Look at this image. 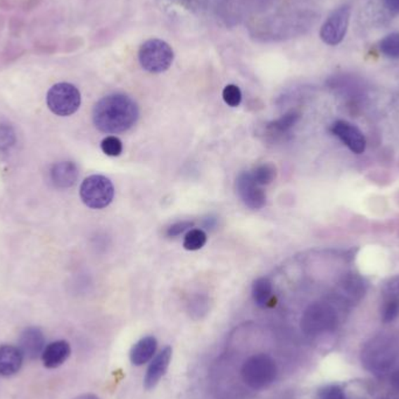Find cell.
I'll list each match as a JSON object with an SVG mask.
<instances>
[{
    "label": "cell",
    "instance_id": "obj_1",
    "mask_svg": "<svg viewBox=\"0 0 399 399\" xmlns=\"http://www.w3.org/2000/svg\"><path fill=\"white\" fill-rule=\"evenodd\" d=\"M139 118V108L129 96L113 94L96 103L92 111V120L101 132H125L137 123Z\"/></svg>",
    "mask_w": 399,
    "mask_h": 399
},
{
    "label": "cell",
    "instance_id": "obj_2",
    "mask_svg": "<svg viewBox=\"0 0 399 399\" xmlns=\"http://www.w3.org/2000/svg\"><path fill=\"white\" fill-rule=\"evenodd\" d=\"M278 376L276 361L270 355L260 353L246 358L241 369V377L249 389L255 391L267 389Z\"/></svg>",
    "mask_w": 399,
    "mask_h": 399
},
{
    "label": "cell",
    "instance_id": "obj_3",
    "mask_svg": "<svg viewBox=\"0 0 399 399\" xmlns=\"http://www.w3.org/2000/svg\"><path fill=\"white\" fill-rule=\"evenodd\" d=\"M138 58L144 70L160 74L171 68L175 61V51L167 42L160 39H151L140 46Z\"/></svg>",
    "mask_w": 399,
    "mask_h": 399
},
{
    "label": "cell",
    "instance_id": "obj_4",
    "mask_svg": "<svg viewBox=\"0 0 399 399\" xmlns=\"http://www.w3.org/2000/svg\"><path fill=\"white\" fill-rule=\"evenodd\" d=\"M83 203L91 209H103L113 202L115 188L111 181L103 175H91L83 181L80 188Z\"/></svg>",
    "mask_w": 399,
    "mask_h": 399
},
{
    "label": "cell",
    "instance_id": "obj_5",
    "mask_svg": "<svg viewBox=\"0 0 399 399\" xmlns=\"http://www.w3.org/2000/svg\"><path fill=\"white\" fill-rule=\"evenodd\" d=\"M47 106L51 113L58 116L67 117L75 113L81 106L79 89L70 83L61 82L49 89Z\"/></svg>",
    "mask_w": 399,
    "mask_h": 399
},
{
    "label": "cell",
    "instance_id": "obj_6",
    "mask_svg": "<svg viewBox=\"0 0 399 399\" xmlns=\"http://www.w3.org/2000/svg\"><path fill=\"white\" fill-rule=\"evenodd\" d=\"M350 19L349 6H341L336 8L324 21L320 30V38L322 42L329 46L341 44L348 30Z\"/></svg>",
    "mask_w": 399,
    "mask_h": 399
},
{
    "label": "cell",
    "instance_id": "obj_7",
    "mask_svg": "<svg viewBox=\"0 0 399 399\" xmlns=\"http://www.w3.org/2000/svg\"><path fill=\"white\" fill-rule=\"evenodd\" d=\"M236 191L243 203L253 209L263 208L266 203L265 191L257 184L250 172H242L236 179Z\"/></svg>",
    "mask_w": 399,
    "mask_h": 399
},
{
    "label": "cell",
    "instance_id": "obj_8",
    "mask_svg": "<svg viewBox=\"0 0 399 399\" xmlns=\"http://www.w3.org/2000/svg\"><path fill=\"white\" fill-rule=\"evenodd\" d=\"M331 132L355 154L365 153L367 139L360 129L347 120H336L331 124Z\"/></svg>",
    "mask_w": 399,
    "mask_h": 399
},
{
    "label": "cell",
    "instance_id": "obj_9",
    "mask_svg": "<svg viewBox=\"0 0 399 399\" xmlns=\"http://www.w3.org/2000/svg\"><path fill=\"white\" fill-rule=\"evenodd\" d=\"M44 342V335L40 328L28 327L21 333L18 348L20 349L25 358L35 360L42 356L46 347Z\"/></svg>",
    "mask_w": 399,
    "mask_h": 399
},
{
    "label": "cell",
    "instance_id": "obj_10",
    "mask_svg": "<svg viewBox=\"0 0 399 399\" xmlns=\"http://www.w3.org/2000/svg\"><path fill=\"white\" fill-rule=\"evenodd\" d=\"M172 353L173 352H172L171 347L167 346L154 357L153 361L151 362L145 379H144L145 389H153L154 386L160 382V379L164 377L171 363Z\"/></svg>",
    "mask_w": 399,
    "mask_h": 399
},
{
    "label": "cell",
    "instance_id": "obj_11",
    "mask_svg": "<svg viewBox=\"0 0 399 399\" xmlns=\"http://www.w3.org/2000/svg\"><path fill=\"white\" fill-rule=\"evenodd\" d=\"M20 349L12 345L0 346V376L11 377L20 372L24 363Z\"/></svg>",
    "mask_w": 399,
    "mask_h": 399
},
{
    "label": "cell",
    "instance_id": "obj_12",
    "mask_svg": "<svg viewBox=\"0 0 399 399\" xmlns=\"http://www.w3.org/2000/svg\"><path fill=\"white\" fill-rule=\"evenodd\" d=\"M79 168L72 161H61L51 170V180L55 187L60 189L70 188L77 182Z\"/></svg>",
    "mask_w": 399,
    "mask_h": 399
},
{
    "label": "cell",
    "instance_id": "obj_13",
    "mask_svg": "<svg viewBox=\"0 0 399 399\" xmlns=\"http://www.w3.org/2000/svg\"><path fill=\"white\" fill-rule=\"evenodd\" d=\"M70 353V345L65 340L51 342L44 347L42 355V363L48 369L58 368L68 360Z\"/></svg>",
    "mask_w": 399,
    "mask_h": 399
},
{
    "label": "cell",
    "instance_id": "obj_14",
    "mask_svg": "<svg viewBox=\"0 0 399 399\" xmlns=\"http://www.w3.org/2000/svg\"><path fill=\"white\" fill-rule=\"evenodd\" d=\"M158 342L154 336H145L140 338L136 345L133 346L130 352V360L132 365H143L153 357L157 352Z\"/></svg>",
    "mask_w": 399,
    "mask_h": 399
},
{
    "label": "cell",
    "instance_id": "obj_15",
    "mask_svg": "<svg viewBox=\"0 0 399 399\" xmlns=\"http://www.w3.org/2000/svg\"><path fill=\"white\" fill-rule=\"evenodd\" d=\"M253 298L258 308H264L269 306L270 301L272 300V283L269 278L262 277L253 281Z\"/></svg>",
    "mask_w": 399,
    "mask_h": 399
},
{
    "label": "cell",
    "instance_id": "obj_16",
    "mask_svg": "<svg viewBox=\"0 0 399 399\" xmlns=\"http://www.w3.org/2000/svg\"><path fill=\"white\" fill-rule=\"evenodd\" d=\"M299 120H300V113L292 110V111L285 113L284 116L280 117L278 120H273L272 123H270L267 127H269V130L273 131V132H287L298 123Z\"/></svg>",
    "mask_w": 399,
    "mask_h": 399
},
{
    "label": "cell",
    "instance_id": "obj_17",
    "mask_svg": "<svg viewBox=\"0 0 399 399\" xmlns=\"http://www.w3.org/2000/svg\"><path fill=\"white\" fill-rule=\"evenodd\" d=\"M251 175L260 186H267L276 179L277 167L271 163H265L257 166Z\"/></svg>",
    "mask_w": 399,
    "mask_h": 399
},
{
    "label": "cell",
    "instance_id": "obj_18",
    "mask_svg": "<svg viewBox=\"0 0 399 399\" xmlns=\"http://www.w3.org/2000/svg\"><path fill=\"white\" fill-rule=\"evenodd\" d=\"M207 243V234L201 229H191L186 234L184 248L188 251H196L205 246Z\"/></svg>",
    "mask_w": 399,
    "mask_h": 399
},
{
    "label": "cell",
    "instance_id": "obj_19",
    "mask_svg": "<svg viewBox=\"0 0 399 399\" xmlns=\"http://www.w3.org/2000/svg\"><path fill=\"white\" fill-rule=\"evenodd\" d=\"M379 49L386 58H399V33L386 35L379 44Z\"/></svg>",
    "mask_w": 399,
    "mask_h": 399
},
{
    "label": "cell",
    "instance_id": "obj_20",
    "mask_svg": "<svg viewBox=\"0 0 399 399\" xmlns=\"http://www.w3.org/2000/svg\"><path fill=\"white\" fill-rule=\"evenodd\" d=\"M101 148L109 157H118L123 152V144L120 141V138L109 136L102 140Z\"/></svg>",
    "mask_w": 399,
    "mask_h": 399
},
{
    "label": "cell",
    "instance_id": "obj_21",
    "mask_svg": "<svg viewBox=\"0 0 399 399\" xmlns=\"http://www.w3.org/2000/svg\"><path fill=\"white\" fill-rule=\"evenodd\" d=\"M17 141V136L13 127L7 124L0 125V151H6L13 146Z\"/></svg>",
    "mask_w": 399,
    "mask_h": 399
},
{
    "label": "cell",
    "instance_id": "obj_22",
    "mask_svg": "<svg viewBox=\"0 0 399 399\" xmlns=\"http://www.w3.org/2000/svg\"><path fill=\"white\" fill-rule=\"evenodd\" d=\"M399 315V297H386L382 317L386 322L395 320Z\"/></svg>",
    "mask_w": 399,
    "mask_h": 399
},
{
    "label": "cell",
    "instance_id": "obj_23",
    "mask_svg": "<svg viewBox=\"0 0 399 399\" xmlns=\"http://www.w3.org/2000/svg\"><path fill=\"white\" fill-rule=\"evenodd\" d=\"M222 96H223L224 102L232 108L239 106L242 102V92H241V89L235 84H229V86L225 87L224 90L222 92Z\"/></svg>",
    "mask_w": 399,
    "mask_h": 399
},
{
    "label": "cell",
    "instance_id": "obj_24",
    "mask_svg": "<svg viewBox=\"0 0 399 399\" xmlns=\"http://www.w3.org/2000/svg\"><path fill=\"white\" fill-rule=\"evenodd\" d=\"M319 399H347L338 386H327L324 389L321 390Z\"/></svg>",
    "mask_w": 399,
    "mask_h": 399
},
{
    "label": "cell",
    "instance_id": "obj_25",
    "mask_svg": "<svg viewBox=\"0 0 399 399\" xmlns=\"http://www.w3.org/2000/svg\"><path fill=\"white\" fill-rule=\"evenodd\" d=\"M193 225H194V223L191 221L177 222V223L172 224L171 227L167 229L166 235H167L168 237H177V236L181 235L182 232H186L187 229L191 228Z\"/></svg>",
    "mask_w": 399,
    "mask_h": 399
},
{
    "label": "cell",
    "instance_id": "obj_26",
    "mask_svg": "<svg viewBox=\"0 0 399 399\" xmlns=\"http://www.w3.org/2000/svg\"><path fill=\"white\" fill-rule=\"evenodd\" d=\"M386 297H399V274L390 278L384 286Z\"/></svg>",
    "mask_w": 399,
    "mask_h": 399
},
{
    "label": "cell",
    "instance_id": "obj_27",
    "mask_svg": "<svg viewBox=\"0 0 399 399\" xmlns=\"http://www.w3.org/2000/svg\"><path fill=\"white\" fill-rule=\"evenodd\" d=\"M384 4L388 7V10L393 13H399V0H384Z\"/></svg>",
    "mask_w": 399,
    "mask_h": 399
},
{
    "label": "cell",
    "instance_id": "obj_28",
    "mask_svg": "<svg viewBox=\"0 0 399 399\" xmlns=\"http://www.w3.org/2000/svg\"><path fill=\"white\" fill-rule=\"evenodd\" d=\"M74 399H99L96 395H92V393H84V395H81V396L75 397Z\"/></svg>",
    "mask_w": 399,
    "mask_h": 399
}]
</instances>
